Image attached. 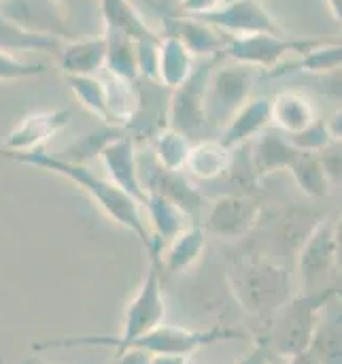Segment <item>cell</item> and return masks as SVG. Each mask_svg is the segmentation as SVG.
I'll use <instances>...</instances> for the list:
<instances>
[{
	"label": "cell",
	"mask_w": 342,
	"mask_h": 364,
	"mask_svg": "<svg viewBox=\"0 0 342 364\" xmlns=\"http://www.w3.org/2000/svg\"><path fill=\"white\" fill-rule=\"evenodd\" d=\"M0 158L17 162V164H23V166L40 168V171H47V173H55V175L72 181L115 224H119L126 230H130L143 243V247L147 252L153 247V235H151V228L145 222L143 207L130 194H126L121 188H117L111 179L98 177L87 164L66 160L60 154L57 156L47 154L43 147L40 149H32V151H11V149H2L0 147Z\"/></svg>",
	"instance_id": "cell-1"
},
{
	"label": "cell",
	"mask_w": 342,
	"mask_h": 364,
	"mask_svg": "<svg viewBox=\"0 0 342 364\" xmlns=\"http://www.w3.org/2000/svg\"><path fill=\"white\" fill-rule=\"evenodd\" d=\"M149 256V269L147 275L134 294V299L128 303L123 314V328L117 337H104V335H77V337H57L34 343V352L55 350V348H113L115 358L126 354L136 339L151 333L166 320V303L162 294L164 273H162V250L151 247L147 252Z\"/></svg>",
	"instance_id": "cell-2"
},
{
	"label": "cell",
	"mask_w": 342,
	"mask_h": 364,
	"mask_svg": "<svg viewBox=\"0 0 342 364\" xmlns=\"http://www.w3.org/2000/svg\"><path fill=\"white\" fill-rule=\"evenodd\" d=\"M228 284L238 305L266 324L296 296L292 271L277 256L260 252L234 260L228 271Z\"/></svg>",
	"instance_id": "cell-3"
},
{
	"label": "cell",
	"mask_w": 342,
	"mask_h": 364,
	"mask_svg": "<svg viewBox=\"0 0 342 364\" xmlns=\"http://www.w3.org/2000/svg\"><path fill=\"white\" fill-rule=\"evenodd\" d=\"M330 292L332 288H321L311 294L300 292L275 314V318L266 324L264 335L275 356L289 360L311 350L319 311Z\"/></svg>",
	"instance_id": "cell-4"
},
{
	"label": "cell",
	"mask_w": 342,
	"mask_h": 364,
	"mask_svg": "<svg viewBox=\"0 0 342 364\" xmlns=\"http://www.w3.org/2000/svg\"><path fill=\"white\" fill-rule=\"evenodd\" d=\"M221 58L224 53L200 58L192 77L183 85L172 90V96L168 98V109H166V128L192 134L209 124V113H206L209 81Z\"/></svg>",
	"instance_id": "cell-5"
},
{
	"label": "cell",
	"mask_w": 342,
	"mask_h": 364,
	"mask_svg": "<svg viewBox=\"0 0 342 364\" xmlns=\"http://www.w3.org/2000/svg\"><path fill=\"white\" fill-rule=\"evenodd\" d=\"M328 38H289L285 34H251L228 38L224 55L228 60L249 64L258 70H277L289 55H302Z\"/></svg>",
	"instance_id": "cell-6"
},
{
	"label": "cell",
	"mask_w": 342,
	"mask_h": 364,
	"mask_svg": "<svg viewBox=\"0 0 342 364\" xmlns=\"http://www.w3.org/2000/svg\"><path fill=\"white\" fill-rule=\"evenodd\" d=\"M258 73H260L258 68L228 60L224 55L209 81V96H206L209 122L228 124L234 117V113L251 98Z\"/></svg>",
	"instance_id": "cell-7"
},
{
	"label": "cell",
	"mask_w": 342,
	"mask_h": 364,
	"mask_svg": "<svg viewBox=\"0 0 342 364\" xmlns=\"http://www.w3.org/2000/svg\"><path fill=\"white\" fill-rule=\"evenodd\" d=\"M245 337H247L245 331H238L232 326H213L204 331H192L183 326H170L164 322L151 333L136 339L130 350H143L151 356H158V354L189 356L204 346H213L219 341H241Z\"/></svg>",
	"instance_id": "cell-8"
},
{
	"label": "cell",
	"mask_w": 342,
	"mask_h": 364,
	"mask_svg": "<svg viewBox=\"0 0 342 364\" xmlns=\"http://www.w3.org/2000/svg\"><path fill=\"white\" fill-rule=\"evenodd\" d=\"M338 267L336 250V222L319 220L309 239L298 252V277L302 294L317 292L315 286L321 284Z\"/></svg>",
	"instance_id": "cell-9"
},
{
	"label": "cell",
	"mask_w": 342,
	"mask_h": 364,
	"mask_svg": "<svg viewBox=\"0 0 342 364\" xmlns=\"http://www.w3.org/2000/svg\"><path fill=\"white\" fill-rule=\"evenodd\" d=\"M140 179L147 192H155L179 209L187 213L192 222L202 224V196L192 186V181L183 175V171H168L164 168L151 151L140 154Z\"/></svg>",
	"instance_id": "cell-10"
},
{
	"label": "cell",
	"mask_w": 342,
	"mask_h": 364,
	"mask_svg": "<svg viewBox=\"0 0 342 364\" xmlns=\"http://www.w3.org/2000/svg\"><path fill=\"white\" fill-rule=\"evenodd\" d=\"M202 19L228 38L251 34H285L260 0H226L215 13Z\"/></svg>",
	"instance_id": "cell-11"
},
{
	"label": "cell",
	"mask_w": 342,
	"mask_h": 364,
	"mask_svg": "<svg viewBox=\"0 0 342 364\" xmlns=\"http://www.w3.org/2000/svg\"><path fill=\"white\" fill-rule=\"evenodd\" d=\"M100 160L109 173V179L143 207L147 200V190L140 179V154L136 149L134 136L121 128L104 145Z\"/></svg>",
	"instance_id": "cell-12"
},
{
	"label": "cell",
	"mask_w": 342,
	"mask_h": 364,
	"mask_svg": "<svg viewBox=\"0 0 342 364\" xmlns=\"http://www.w3.org/2000/svg\"><path fill=\"white\" fill-rule=\"evenodd\" d=\"M0 13L13 23L36 32L72 41L70 19L57 0H0Z\"/></svg>",
	"instance_id": "cell-13"
},
{
	"label": "cell",
	"mask_w": 342,
	"mask_h": 364,
	"mask_svg": "<svg viewBox=\"0 0 342 364\" xmlns=\"http://www.w3.org/2000/svg\"><path fill=\"white\" fill-rule=\"evenodd\" d=\"M262 207L255 198L243 194L219 196L202 218V226L209 235L234 239L249 235L260 222Z\"/></svg>",
	"instance_id": "cell-14"
},
{
	"label": "cell",
	"mask_w": 342,
	"mask_h": 364,
	"mask_svg": "<svg viewBox=\"0 0 342 364\" xmlns=\"http://www.w3.org/2000/svg\"><path fill=\"white\" fill-rule=\"evenodd\" d=\"M149 4L155 6L153 2H149ZM158 15L164 23V34H172V36L181 38L194 51L196 58H211V55H219L226 51L228 36L221 34L217 28H213L209 21H204L200 17L168 13L162 9H158Z\"/></svg>",
	"instance_id": "cell-15"
},
{
	"label": "cell",
	"mask_w": 342,
	"mask_h": 364,
	"mask_svg": "<svg viewBox=\"0 0 342 364\" xmlns=\"http://www.w3.org/2000/svg\"><path fill=\"white\" fill-rule=\"evenodd\" d=\"M70 119L72 115L66 109L47 111V113H30L6 134L0 147L11 149V151L40 149V145L49 141L51 136H55L57 132H62L70 124Z\"/></svg>",
	"instance_id": "cell-16"
},
{
	"label": "cell",
	"mask_w": 342,
	"mask_h": 364,
	"mask_svg": "<svg viewBox=\"0 0 342 364\" xmlns=\"http://www.w3.org/2000/svg\"><path fill=\"white\" fill-rule=\"evenodd\" d=\"M270 126H272V98L255 96L249 98L234 113V117L224 126L219 141L234 151L241 145H247L249 141L258 139Z\"/></svg>",
	"instance_id": "cell-17"
},
{
	"label": "cell",
	"mask_w": 342,
	"mask_h": 364,
	"mask_svg": "<svg viewBox=\"0 0 342 364\" xmlns=\"http://www.w3.org/2000/svg\"><path fill=\"white\" fill-rule=\"evenodd\" d=\"M321 364H342V290L332 288L319 311L309 350Z\"/></svg>",
	"instance_id": "cell-18"
},
{
	"label": "cell",
	"mask_w": 342,
	"mask_h": 364,
	"mask_svg": "<svg viewBox=\"0 0 342 364\" xmlns=\"http://www.w3.org/2000/svg\"><path fill=\"white\" fill-rule=\"evenodd\" d=\"M251 166L255 177H266L277 171H289L300 156V149L294 145L289 134L268 128L251 145Z\"/></svg>",
	"instance_id": "cell-19"
},
{
	"label": "cell",
	"mask_w": 342,
	"mask_h": 364,
	"mask_svg": "<svg viewBox=\"0 0 342 364\" xmlns=\"http://www.w3.org/2000/svg\"><path fill=\"white\" fill-rule=\"evenodd\" d=\"M60 68L64 75H77V77H89L104 70L106 64V36L94 34V36H79L64 45L60 58Z\"/></svg>",
	"instance_id": "cell-20"
},
{
	"label": "cell",
	"mask_w": 342,
	"mask_h": 364,
	"mask_svg": "<svg viewBox=\"0 0 342 364\" xmlns=\"http://www.w3.org/2000/svg\"><path fill=\"white\" fill-rule=\"evenodd\" d=\"M200 58L194 55V51L177 36L162 34L160 43V62H158V83L166 90H177L183 85Z\"/></svg>",
	"instance_id": "cell-21"
},
{
	"label": "cell",
	"mask_w": 342,
	"mask_h": 364,
	"mask_svg": "<svg viewBox=\"0 0 342 364\" xmlns=\"http://www.w3.org/2000/svg\"><path fill=\"white\" fill-rule=\"evenodd\" d=\"M319 119L315 102L302 92H281L272 98V128L294 136Z\"/></svg>",
	"instance_id": "cell-22"
},
{
	"label": "cell",
	"mask_w": 342,
	"mask_h": 364,
	"mask_svg": "<svg viewBox=\"0 0 342 364\" xmlns=\"http://www.w3.org/2000/svg\"><path fill=\"white\" fill-rule=\"evenodd\" d=\"M143 209L147 211V220L151 224L153 247H160L162 252L189 224H194V222H187L189 218L183 209H179L175 203H170L168 198H164L155 192H147V200H145Z\"/></svg>",
	"instance_id": "cell-23"
},
{
	"label": "cell",
	"mask_w": 342,
	"mask_h": 364,
	"mask_svg": "<svg viewBox=\"0 0 342 364\" xmlns=\"http://www.w3.org/2000/svg\"><path fill=\"white\" fill-rule=\"evenodd\" d=\"M206 230L200 222L189 224L177 239H172L164 252H162V273L164 279L179 275L183 271H187L189 267H194L206 245Z\"/></svg>",
	"instance_id": "cell-24"
},
{
	"label": "cell",
	"mask_w": 342,
	"mask_h": 364,
	"mask_svg": "<svg viewBox=\"0 0 342 364\" xmlns=\"http://www.w3.org/2000/svg\"><path fill=\"white\" fill-rule=\"evenodd\" d=\"M98 2H100L102 32H117L132 38L134 43L160 36L155 30L147 26V21L140 17L138 9L130 0H98Z\"/></svg>",
	"instance_id": "cell-25"
},
{
	"label": "cell",
	"mask_w": 342,
	"mask_h": 364,
	"mask_svg": "<svg viewBox=\"0 0 342 364\" xmlns=\"http://www.w3.org/2000/svg\"><path fill=\"white\" fill-rule=\"evenodd\" d=\"M234 164V151L228 149L219 139L194 143L187 158L185 171L196 181H215L224 177Z\"/></svg>",
	"instance_id": "cell-26"
},
{
	"label": "cell",
	"mask_w": 342,
	"mask_h": 364,
	"mask_svg": "<svg viewBox=\"0 0 342 364\" xmlns=\"http://www.w3.org/2000/svg\"><path fill=\"white\" fill-rule=\"evenodd\" d=\"M68 41L60 38V36H49V34H36L30 32L17 23H13L11 19H6L0 13V49L2 51H40V53H49L53 58H60L64 45Z\"/></svg>",
	"instance_id": "cell-27"
},
{
	"label": "cell",
	"mask_w": 342,
	"mask_h": 364,
	"mask_svg": "<svg viewBox=\"0 0 342 364\" xmlns=\"http://www.w3.org/2000/svg\"><path fill=\"white\" fill-rule=\"evenodd\" d=\"M298 190L315 200H321L330 194V183H332V175L328 171L326 160L321 158V154H309V151H300L298 160L294 162V166L289 168Z\"/></svg>",
	"instance_id": "cell-28"
},
{
	"label": "cell",
	"mask_w": 342,
	"mask_h": 364,
	"mask_svg": "<svg viewBox=\"0 0 342 364\" xmlns=\"http://www.w3.org/2000/svg\"><path fill=\"white\" fill-rule=\"evenodd\" d=\"M342 68V41H326L319 47L302 53L296 62H285L272 75L285 73H309V75H328L332 70Z\"/></svg>",
	"instance_id": "cell-29"
},
{
	"label": "cell",
	"mask_w": 342,
	"mask_h": 364,
	"mask_svg": "<svg viewBox=\"0 0 342 364\" xmlns=\"http://www.w3.org/2000/svg\"><path fill=\"white\" fill-rule=\"evenodd\" d=\"M192 147H194V143H192L189 134L172 130V128H162L153 136L151 154L155 156V160L164 168H168V171H185Z\"/></svg>",
	"instance_id": "cell-30"
},
{
	"label": "cell",
	"mask_w": 342,
	"mask_h": 364,
	"mask_svg": "<svg viewBox=\"0 0 342 364\" xmlns=\"http://www.w3.org/2000/svg\"><path fill=\"white\" fill-rule=\"evenodd\" d=\"M104 36H106V64H104V68L117 77H123L128 81L138 83L140 81V68H138L136 43L123 34H117V32H104Z\"/></svg>",
	"instance_id": "cell-31"
},
{
	"label": "cell",
	"mask_w": 342,
	"mask_h": 364,
	"mask_svg": "<svg viewBox=\"0 0 342 364\" xmlns=\"http://www.w3.org/2000/svg\"><path fill=\"white\" fill-rule=\"evenodd\" d=\"M66 85L72 90L77 100L98 119L109 124V109H106V96H104V85L98 75L89 77H77V75H66Z\"/></svg>",
	"instance_id": "cell-32"
},
{
	"label": "cell",
	"mask_w": 342,
	"mask_h": 364,
	"mask_svg": "<svg viewBox=\"0 0 342 364\" xmlns=\"http://www.w3.org/2000/svg\"><path fill=\"white\" fill-rule=\"evenodd\" d=\"M68 19H70V28L75 38L79 36H94V34H102V32H94L96 28H102V19H100V2L98 0H57Z\"/></svg>",
	"instance_id": "cell-33"
},
{
	"label": "cell",
	"mask_w": 342,
	"mask_h": 364,
	"mask_svg": "<svg viewBox=\"0 0 342 364\" xmlns=\"http://www.w3.org/2000/svg\"><path fill=\"white\" fill-rule=\"evenodd\" d=\"M121 128L113 126V128H106V130H96L92 134H85L81 139H77L66 151H62L60 156L66 158V160H72V162H81V164H87V160L92 158H100V151L104 149V145L119 132Z\"/></svg>",
	"instance_id": "cell-34"
},
{
	"label": "cell",
	"mask_w": 342,
	"mask_h": 364,
	"mask_svg": "<svg viewBox=\"0 0 342 364\" xmlns=\"http://www.w3.org/2000/svg\"><path fill=\"white\" fill-rule=\"evenodd\" d=\"M292 141H294V145L300 149V151H309V154H321V151H326L330 145H332V134H330V128H328V122H324L321 117L313 124V126H309L307 130H302V132H298V134H294V136H289Z\"/></svg>",
	"instance_id": "cell-35"
},
{
	"label": "cell",
	"mask_w": 342,
	"mask_h": 364,
	"mask_svg": "<svg viewBox=\"0 0 342 364\" xmlns=\"http://www.w3.org/2000/svg\"><path fill=\"white\" fill-rule=\"evenodd\" d=\"M47 70L45 64H36V62H23L19 58H15L9 51L0 49V81H15V79H28V77H36L43 75Z\"/></svg>",
	"instance_id": "cell-36"
},
{
	"label": "cell",
	"mask_w": 342,
	"mask_h": 364,
	"mask_svg": "<svg viewBox=\"0 0 342 364\" xmlns=\"http://www.w3.org/2000/svg\"><path fill=\"white\" fill-rule=\"evenodd\" d=\"M226 0H177V13L187 17H206L215 13Z\"/></svg>",
	"instance_id": "cell-37"
},
{
	"label": "cell",
	"mask_w": 342,
	"mask_h": 364,
	"mask_svg": "<svg viewBox=\"0 0 342 364\" xmlns=\"http://www.w3.org/2000/svg\"><path fill=\"white\" fill-rule=\"evenodd\" d=\"M272 356H275V354H272L268 341L262 337V339L255 341V346H253V350H251L249 354H245L243 358H238L236 363L232 364H270Z\"/></svg>",
	"instance_id": "cell-38"
},
{
	"label": "cell",
	"mask_w": 342,
	"mask_h": 364,
	"mask_svg": "<svg viewBox=\"0 0 342 364\" xmlns=\"http://www.w3.org/2000/svg\"><path fill=\"white\" fill-rule=\"evenodd\" d=\"M151 363V354L143 352V350H128L126 354L113 358L111 364H149Z\"/></svg>",
	"instance_id": "cell-39"
},
{
	"label": "cell",
	"mask_w": 342,
	"mask_h": 364,
	"mask_svg": "<svg viewBox=\"0 0 342 364\" xmlns=\"http://www.w3.org/2000/svg\"><path fill=\"white\" fill-rule=\"evenodd\" d=\"M149 364H192L189 356H179V354H158L151 356Z\"/></svg>",
	"instance_id": "cell-40"
},
{
	"label": "cell",
	"mask_w": 342,
	"mask_h": 364,
	"mask_svg": "<svg viewBox=\"0 0 342 364\" xmlns=\"http://www.w3.org/2000/svg\"><path fill=\"white\" fill-rule=\"evenodd\" d=\"M328 128L334 141H342V109H338L330 119H328Z\"/></svg>",
	"instance_id": "cell-41"
},
{
	"label": "cell",
	"mask_w": 342,
	"mask_h": 364,
	"mask_svg": "<svg viewBox=\"0 0 342 364\" xmlns=\"http://www.w3.org/2000/svg\"><path fill=\"white\" fill-rule=\"evenodd\" d=\"M287 364H321L311 352H304V354H298V356H294V358H289V363Z\"/></svg>",
	"instance_id": "cell-42"
},
{
	"label": "cell",
	"mask_w": 342,
	"mask_h": 364,
	"mask_svg": "<svg viewBox=\"0 0 342 364\" xmlns=\"http://www.w3.org/2000/svg\"><path fill=\"white\" fill-rule=\"evenodd\" d=\"M326 4H328V9H330L332 17L342 23V0H326Z\"/></svg>",
	"instance_id": "cell-43"
},
{
	"label": "cell",
	"mask_w": 342,
	"mask_h": 364,
	"mask_svg": "<svg viewBox=\"0 0 342 364\" xmlns=\"http://www.w3.org/2000/svg\"><path fill=\"white\" fill-rule=\"evenodd\" d=\"M336 250H338V269H342V213L336 220Z\"/></svg>",
	"instance_id": "cell-44"
},
{
	"label": "cell",
	"mask_w": 342,
	"mask_h": 364,
	"mask_svg": "<svg viewBox=\"0 0 342 364\" xmlns=\"http://www.w3.org/2000/svg\"><path fill=\"white\" fill-rule=\"evenodd\" d=\"M23 364H51V363H47V360H43L40 356H32V358H28L26 363Z\"/></svg>",
	"instance_id": "cell-45"
},
{
	"label": "cell",
	"mask_w": 342,
	"mask_h": 364,
	"mask_svg": "<svg viewBox=\"0 0 342 364\" xmlns=\"http://www.w3.org/2000/svg\"><path fill=\"white\" fill-rule=\"evenodd\" d=\"M192 364H196V363H192Z\"/></svg>",
	"instance_id": "cell-46"
}]
</instances>
